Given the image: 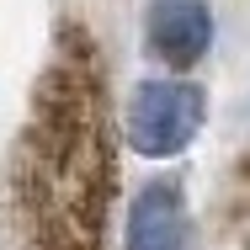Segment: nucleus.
Instances as JSON below:
<instances>
[{
    "label": "nucleus",
    "mask_w": 250,
    "mask_h": 250,
    "mask_svg": "<svg viewBox=\"0 0 250 250\" xmlns=\"http://www.w3.org/2000/svg\"><path fill=\"white\" fill-rule=\"evenodd\" d=\"M117 123L96 32L64 21L5 160L11 250H106Z\"/></svg>",
    "instance_id": "f257e3e1"
},
{
    "label": "nucleus",
    "mask_w": 250,
    "mask_h": 250,
    "mask_svg": "<svg viewBox=\"0 0 250 250\" xmlns=\"http://www.w3.org/2000/svg\"><path fill=\"white\" fill-rule=\"evenodd\" d=\"M208 123V96H202L197 80H181V75H160L144 80L133 101H128V144L144 160H176L181 149H192V139Z\"/></svg>",
    "instance_id": "f03ea898"
},
{
    "label": "nucleus",
    "mask_w": 250,
    "mask_h": 250,
    "mask_svg": "<svg viewBox=\"0 0 250 250\" xmlns=\"http://www.w3.org/2000/svg\"><path fill=\"white\" fill-rule=\"evenodd\" d=\"M192 245V208L181 181L154 176L144 181L128 202V224H123V250H187Z\"/></svg>",
    "instance_id": "7ed1b4c3"
},
{
    "label": "nucleus",
    "mask_w": 250,
    "mask_h": 250,
    "mask_svg": "<svg viewBox=\"0 0 250 250\" xmlns=\"http://www.w3.org/2000/svg\"><path fill=\"white\" fill-rule=\"evenodd\" d=\"M149 48L170 69H192L213 48V11L208 0H154L149 5Z\"/></svg>",
    "instance_id": "20e7f679"
},
{
    "label": "nucleus",
    "mask_w": 250,
    "mask_h": 250,
    "mask_svg": "<svg viewBox=\"0 0 250 250\" xmlns=\"http://www.w3.org/2000/svg\"><path fill=\"white\" fill-rule=\"evenodd\" d=\"M218 250H250V170L240 176L234 197H229V213H224V240Z\"/></svg>",
    "instance_id": "39448f33"
}]
</instances>
